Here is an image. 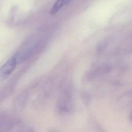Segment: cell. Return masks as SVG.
Segmentation results:
<instances>
[{
    "label": "cell",
    "mask_w": 132,
    "mask_h": 132,
    "mask_svg": "<svg viewBox=\"0 0 132 132\" xmlns=\"http://www.w3.org/2000/svg\"><path fill=\"white\" fill-rule=\"evenodd\" d=\"M17 62L15 57H13L9 59L0 69V76L2 78H6L14 70Z\"/></svg>",
    "instance_id": "1"
},
{
    "label": "cell",
    "mask_w": 132,
    "mask_h": 132,
    "mask_svg": "<svg viewBox=\"0 0 132 132\" xmlns=\"http://www.w3.org/2000/svg\"><path fill=\"white\" fill-rule=\"evenodd\" d=\"M71 1V0H57L50 11V14H55L63 7L68 5Z\"/></svg>",
    "instance_id": "2"
},
{
    "label": "cell",
    "mask_w": 132,
    "mask_h": 132,
    "mask_svg": "<svg viewBox=\"0 0 132 132\" xmlns=\"http://www.w3.org/2000/svg\"><path fill=\"white\" fill-rule=\"evenodd\" d=\"M130 119H131V121H132V113H131V117H130Z\"/></svg>",
    "instance_id": "3"
}]
</instances>
